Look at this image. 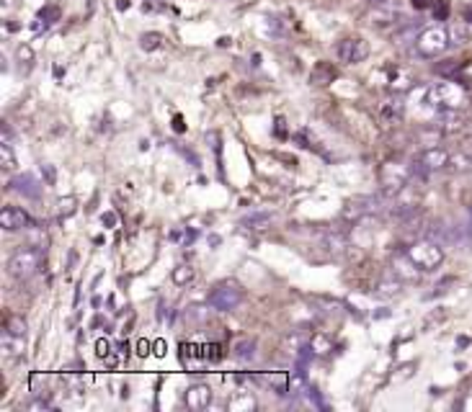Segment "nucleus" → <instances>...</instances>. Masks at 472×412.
Wrapping results in <instances>:
<instances>
[{"label": "nucleus", "instance_id": "27", "mask_svg": "<svg viewBox=\"0 0 472 412\" xmlns=\"http://www.w3.org/2000/svg\"><path fill=\"white\" fill-rule=\"evenodd\" d=\"M454 78H457V80H462V83H470V85H472V62L462 64V67H459V72H457Z\"/></svg>", "mask_w": 472, "mask_h": 412}, {"label": "nucleus", "instance_id": "37", "mask_svg": "<svg viewBox=\"0 0 472 412\" xmlns=\"http://www.w3.org/2000/svg\"><path fill=\"white\" fill-rule=\"evenodd\" d=\"M413 6L416 8H426V6H431V0H413Z\"/></svg>", "mask_w": 472, "mask_h": 412}, {"label": "nucleus", "instance_id": "1", "mask_svg": "<svg viewBox=\"0 0 472 412\" xmlns=\"http://www.w3.org/2000/svg\"><path fill=\"white\" fill-rule=\"evenodd\" d=\"M467 93H464L462 83L457 80H447V83H433L426 90V106H431L436 111H457L464 103Z\"/></svg>", "mask_w": 472, "mask_h": 412}, {"label": "nucleus", "instance_id": "16", "mask_svg": "<svg viewBox=\"0 0 472 412\" xmlns=\"http://www.w3.org/2000/svg\"><path fill=\"white\" fill-rule=\"evenodd\" d=\"M449 170H457V173L472 170V147L459 150L457 155H452V160H449Z\"/></svg>", "mask_w": 472, "mask_h": 412}, {"label": "nucleus", "instance_id": "23", "mask_svg": "<svg viewBox=\"0 0 472 412\" xmlns=\"http://www.w3.org/2000/svg\"><path fill=\"white\" fill-rule=\"evenodd\" d=\"M0 163H3L6 170H16V155H13V150H11L8 142L0 144Z\"/></svg>", "mask_w": 472, "mask_h": 412}, {"label": "nucleus", "instance_id": "33", "mask_svg": "<svg viewBox=\"0 0 472 412\" xmlns=\"http://www.w3.org/2000/svg\"><path fill=\"white\" fill-rule=\"evenodd\" d=\"M104 224H106V227H114V224H116V214H114V212L104 214Z\"/></svg>", "mask_w": 472, "mask_h": 412}, {"label": "nucleus", "instance_id": "6", "mask_svg": "<svg viewBox=\"0 0 472 412\" xmlns=\"http://www.w3.org/2000/svg\"><path fill=\"white\" fill-rule=\"evenodd\" d=\"M410 178V165H395V163H384L379 167V186L387 196H398L408 183Z\"/></svg>", "mask_w": 472, "mask_h": 412}, {"label": "nucleus", "instance_id": "36", "mask_svg": "<svg viewBox=\"0 0 472 412\" xmlns=\"http://www.w3.org/2000/svg\"><path fill=\"white\" fill-rule=\"evenodd\" d=\"M44 173H47V181H49V183H55V170H52V167L44 165Z\"/></svg>", "mask_w": 472, "mask_h": 412}, {"label": "nucleus", "instance_id": "8", "mask_svg": "<svg viewBox=\"0 0 472 412\" xmlns=\"http://www.w3.org/2000/svg\"><path fill=\"white\" fill-rule=\"evenodd\" d=\"M379 212V196H359L349 201L344 209V219H361Z\"/></svg>", "mask_w": 472, "mask_h": 412}, {"label": "nucleus", "instance_id": "3", "mask_svg": "<svg viewBox=\"0 0 472 412\" xmlns=\"http://www.w3.org/2000/svg\"><path fill=\"white\" fill-rule=\"evenodd\" d=\"M405 255H408L421 270H436L441 263H444V245L436 242V240L426 238V240L413 242V245H408Z\"/></svg>", "mask_w": 472, "mask_h": 412}, {"label": "nucleus", "instance_id": "12", "mask_svg": "<svg viewBox=\"0 0 472 412\" xmlns=\"http://www.w3.org/2000/svg\"><path fill=\"white\" fill-rule=\"evenodd\" d=\"M403 114H405V106H403L400 98H390V101L382 103V109H379V119H382L384 127H392V124H400Z\"/></svg>", "mask_w": 472, "mask_h": 412}, {"label": "nucleus", "instance_id": "35", "mask_svg": "<svg viewBox=\"0 0 472 412\" xmlns=\"http://www.w3.org/2000/svg\"><path fill=\"white\" fill-rule=\"evenodd\" d=\"M276 135L287 137V132H284V119H276Z\"/></svg>", "mask_w": 472, "mask_h": 412}, {"label": "nucleus", "instance_id": "20", "mask_svg": "<svg viewBox=\"0 0 472 412\" xmlns=\"http://www.w3.org/2000/svg\"><path fill=\"white\" fill-rule=\"evenodd\" d=\"M310 348H312V353H318V356H325V353H330V350H333V343H330L328 338H325V335H312Z\"/></svg>", "mask_w": 472, "mask_h": 412}, {"label": "nucleus", "instance_id": "34", "mask_svg": "<svg viewBox=\"0 0 472 412\" xmlns=\"http://www.w3.org/2000/svg\"><path fill=\"white\" fill-rule=\"evenodd\" d=\"M104 361H106V366H109V369H116V364H119V361H116V356H114V350L104 358Z\"/></svg>", "mask_w": 472, "mask_h": 412}, {"label": "nucleus", "instance_id": "10", "mask_svg": "<svg viewBox=\"0 0 472 412\" xmlns=\"http://www.w3.org/2000/svg\"><path fill=\"white\" fill-rule=\"evenodd\" d=\"M184 402L189 410H207L209 404H212V389L209 384H194V387L186 389L184 394Z\"/></svg>", "mask_w": 472, "mask_h": 412}, {"label": "nucleus", "instance_id": "28", "mask_svg": "<svg viewBox=\"0 0 472 412\" xmlns=\"http://www.w3.org/2000/svg\"><path fill=\"white\" fill-rule=\"evenodd\" d=\"M204 358H207V361H220V358H222V353H220V345H217V343H212V345H204Z\"/></svg>", "mask_w": 472, "mask_h": 412}, {"label": "nucleus", "instance_id": "18", "mask_svg": "<svg viewBox=\"0 0 472 412\" xmlns=\"http://www.w3.org/2000/svg\"><path fill=\"white\" fill-rule=\"evenodd\" d=\"M271 222H274V217L271 214H250V217H245L243 219V224L248 227V230H266V227H271Z\"/></svg>", "mask_w": 472, "mask_h": 412}, {"label": "nucleus", "instance_id": "32", "mask_svg": "<svg viewBox=\"0 0 472 412\" xmlns=\"http://www.w3.org/2000/svg\"><path fill=\"white\" fill-rule=\"evenodd\" d=\"M152 353H155V356H166V341L152 343Z\"/></svg>", "mask_w": 472, "mask_h": 412}, {"label": "nucleus", "instance_id": "38", "mask_svg": "<svg viewBox=\"0 0 472 412\" xmlns=\"http://www.w3.org/2000/svg\"><path fill=\"white\" fill-rule=\"evenodd\" d=\"M173 127H176V132H184V124H181V116H176V124H173Z\"/></svg>", "mask_w": 472, "mask_h": 412}, {"label": "nucleus", "instance_id": "17", "mask_svg": "<svg viewBox=\"0 0 472 412\" xmlns=\"http://www.w3.org/2000/svg\"><path fill=\"white\" fill-rule=\"evenodd\" d=\"M287 392L292 397L310 392V387H307V379H304L302 371H292V373H289V376H287Z\"/></svg>", "mask_w": 472, "mask_h": 412}, {"label": "nucleus", "instance_id": "24", "mask_svg": "<svg viewBox=\"0 0 472 412\" xmlns=\"http://www.w3.org/2000/svg\"><path fill=\"white\" fill-rule=\"evenodd\" d=\"M400 291V278H395V281H384V284H379V296H392V294Z\"/></svg>", "mask_w": 472, "mask_h": 412}, {"label": "nucleus", "instance_id": "31", "mask_svg": "<svg viewBox=\"0 0 472 412\" xmlns=\"http://www.w3.org/2000/svg\"><path fill=\"white\" fill-rule=\"evenodd\" d=\"M150 350H152V343H147V341H140V343H137V353H140V356H147Z\"/></svg>", "mask_w": 472, "mask_h": 412}, {"label": "nucleus", "instance_id": "9", "mask_svg": "<svg viewBox=\"0 0 472 412\" xmlns=\"http://www.w3.org/2000/svg\"><path fill=\"white\" fill-rule=\"evenodd\" d=\"M32 217L26 214L24 209H18V206H6L3 209V214H0V227L6 232H18V230H26V227H32Z\"/></svg>", "mask_w": 472, "mask_h": 412}, {"label": "nucleus", "instance_id": "5", "mask_svg": "<svg viewBox=\"0 0 472 412\" xmlns=\"http://www.w3.org/2000/svg\"><path fill=\"white\" fill-rule=\"evenodd\" d=\"M245 299V291H243V286L238 281H220V284L212 289L209 294V307L217 309V312H232V309L241 307V301Z\"/></svg>", "mask_w": 472, "mask_h": 412}, {"label": "nucleus", "instance_id": "7", "mask_svg": "<svg viewBox=\"0 0 472 412\" xmlns=\"http://www.w3.org/2000/svg\"><path fill=\"white\" fill-rule=\"evenodd\" d=\"M336 57L344 64H359L369 57V44L361 36H349L336 44Z\"/></svg>", "mask_w": 472, "mask_h": 412}, {"label": "nucleus", "instance_id": "14", "mask_svg": "<svg viewBox=\"0 0 472 412\" xmlns=\"http://www.w3.org/2000/svg\"><path fill=\"white\" fill-rule=\"evenodd\" d=\"M11 186H13V191L24 193L26 198H39V193H41V186L36 183V178H34V175H29V173L13 178V183H11Z\"/></svg>", "mask_w": 472, "mask_h": 412}, {"label": "nucleus", "instance_id": "26", "mask_svg": "<svg viewBox=\"0 0 472 412\" xmlns=\"http://www.w3.org/2000/svg\"><path fill=\"white\" fill-rule=\"evenodd\" d=\"M75 204H78V201H75L72 196L62 198V201H60V214H62V217L72 214V212H75Z\"/></svg>", "mask_w": 472, "mask_h": 412}, {"label": "nucleus", "instance_id": "39", "mask_svg": "<svg viewBox=\"0 0 472 412\" xmlns=\"http://www.w3.org/2000/svg\"><path fill=\"white\" fill-rule=\"evenodd\" d=\"M369 3H375V6H382L384 0H369Z\"/></svg>", "mask_w": 472, "mask_h": 412}, {"label": "nucleus", "instance_id": "29", "mask_svg": "<svg viewBox=\"0 0 472 412\" xmlns=\"http://www.w3.org/2000/svg\"><path fill=\"white\" fill-rule=\"evenodd\" d=\"M96 353H98V358H106L109 353H112V343L101 338V341L96 343Z\"/></svg>", "mask_w": 472, "mask_h": 412}, {"label": "nucleus", "instance_id": "19", "mask_svg": "<svg viewBox=\"0 0 472 412\" xmlns=\"http://www.w3.org/2000/svg\"><path fill=\"white\" fill-rule=\"evenodd\" d=\"M170 278H173V284H176V286L191 284V281H194V268H191V266H178V268H173Z\"/></svg>", "mask_w": 472, "mask_h": 412}, {"label": "nucleus", "instance_id": "15", "mask_svg": "<svg viewBox=\"0 0 472 412\" xmlns=\"http://www.w3.org/2000/svg\"><path fill=\"white\" fill-rule=\"evenodd\" d=\"M232 356L238 361H253L256 358V341L253 338H241L232 345Z\"/></svg>", "mask_w": 472, "mask_h": 412}, {"label": "nucleus", "instance_id": "4", "mask_svg": "<svg viewBox=\"0 0 472 412\" xmlns=\"http://www.w3.org/2000/svg\"><path fill=\"white\" fill-rule=\"evenodd\" d=\"M44 263V253L39 247H24L8 258V273L18 281H29L32 276H36Z\"/></svg>", "mask_w": 472, "mask_h": 412}, {"label": "nucleus", "instance_id": "11", "mask_svg": "<svg viewBox=\"0 0 472 412\" xmlns=\"http://www.w3.org/2000/svg\"><path fill=\"white\" fill-rule=\"evenodd\" d=\"M418 160H421L431 173L433 170H447L449 160H452V152L444 150V147H426V150L418 155Z\"/></svg>", "mask_w": 472, "mask_h": 412}, {"label": "nucleus", "instance_id": "25", "mask_svg": "<svg viewBox=\"0 0 472 412\" xmlns=\"http://www.w3.org/2000/svg\"><path fill=\"white\" fill-rule=\"evenodd\" d=\"M16 57H18V62L21 64H32L34 62V49L26 47V44H21V47L16 49Z\"/></svg>", "mask_w": 472, "mask_h": 412}, {"label": "nucleus", "instance_id": "30", "mask_svg": "<svg viewBox=\"0 0 472 412\" xmlns=\"http://www.w3.org/2000/svg\"><path fill=\"white\" fill-rule=\"evenodd\" d=\"M238 407H253V399L250 397H241V399H232L230 410H238Z\"/></svg>", "mask_w": 472, "mask_h": 412}, {"label": "nucleus", "instance_id": "2", "mask_svg": "<svg viewBox=\"0 0 472 412\" xmlns=\"http://www.w3.org/2000/svg\"><path fill=\"white\" fill-rule=\"evenodd\" d=\"M452 47V36H449V29L441 24H433V26H426L421 29L416 39V52L426 60H433V57L444 55L447 49Z\"/></svg>", "mask_w": 472, "mask_h": 412}, {"label": "nucleus", "instance_id": "13", "mask_svg": "<svg viewBox=\"0 0 472 412\" xmlns=\"http://www.w3.org/2000/svg\"><path fill=\"white\" fill-rule=\"evenodd\" d=\"M392 276L400 278V281H416V278L421 276V268L410 261L408 255H400V258H395V263H392Z\"/></svg>", "mask_w": 472, "mask_h": 412}, {"label": "nucleus", "instance_id": "22", "mask_svg": "<svg viewBox=\"0 0 472 412\" xmlns=\"http://www.w3.org/2000/svg\"><path fill=\"white\" fill-rule=\"evenodd\" d=\"M140 47H142L144 52H152V49L163 47V36L161 34H155V32L142 34V36H140Z\"/></svg>", "mask_w": 472, "mask_h": 412}, {"label": "nucleus", "instance_id": "21", "mask_svg": "<svg viewBox=\"0 0 472 412\" xmlns=\"http://www.w3.org/2000/svg\"><path fill=\"white\" fill-rule=\"evenodd\" d=\"M6 333L16 335V338H26V320L18 317V315L8 317V322H6Z\"/></svg>", "mask_w": 472, "mask_h": 412}]
</instances>
